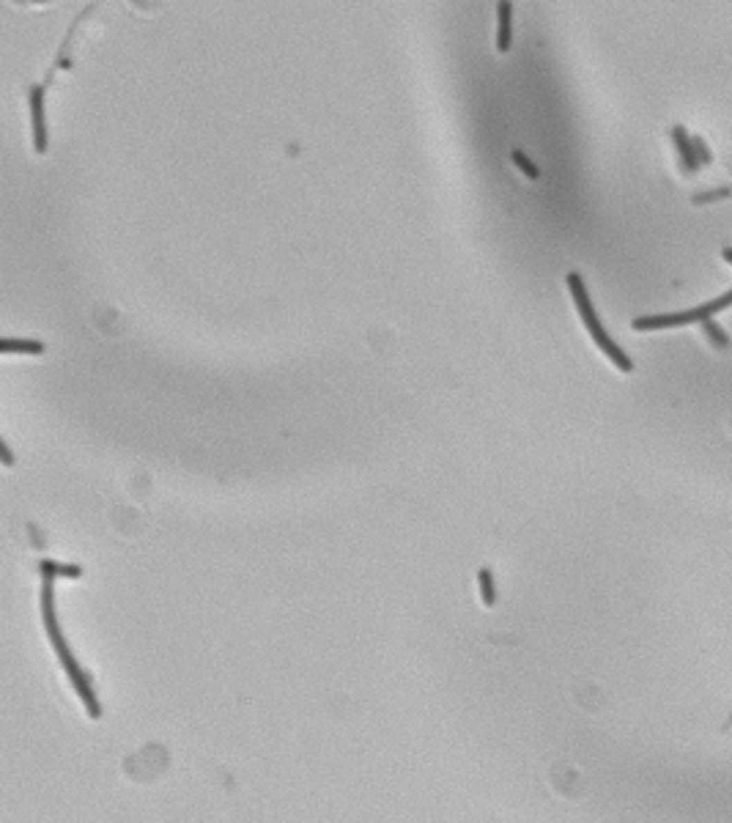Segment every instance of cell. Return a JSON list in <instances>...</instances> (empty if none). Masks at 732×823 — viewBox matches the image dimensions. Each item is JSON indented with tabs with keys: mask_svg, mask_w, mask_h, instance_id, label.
I'll return each mask as SVG.
<instances>
[{
	"mask_svg": "<svg viewBox=\"0 0 732 823\" xmlns=\"http://www.w3.org/2000/svg\"><path fill=\"white\" fill-rule=\"evenodd\" d=\"M568 289H571V297H574V302H576V310H579V316H582V321H585L587 332L592 335V341L598 343V349L620 368V371H631L634 368V363L628 360V354L609 338V332L601 327V321H598V313H595V307H592V300H589V294H587L585 289V280H582V275L579 272H568Z\"/></svg>",
	"mask_w": 732,
	"mask_h": 823,
	"instance_id": "cell-1",
	"label": "cell"
},
{
	"mask_svg": "<svg viewBox=\"0 0 732 823\" xmlns=\"http://www.w3.org/2000/svg\"><path fill=\"white\" fill-rule=\"evenodd\" d=\"M732 305V289L713 302H705V305H697L691 310H680V313H661V316H642V318H634V329L637 332H648V329H664V327H683V324H694V321H708L713 313L724 310Z\"/></svg>",
	"mask_w": 732,
	"mask_h": 823,
	"instance_id": "cell-2",
	"label": "cell"
},
{
	"mask_svg": "<svg viewBox=\"0 0 732 823\" xmlns=\"http://www.w3.org/2000/svg\"><path fill=\"white\" fill-rule=\"evenodd\" d=\"M53 648H55V653H58V659H61L64 670H66L69 680H72L77 697L82 700V705H85L88 716H91V719H99V716H102V705H99V700H96V694H93V689H91V680H88L85 670H82V667L74 662V656H72V651H69V645H66V640H58V642H53Z\"/></svg>",
	"mask_w": 732,
	"mask_h": 823,
	"instance_id": "cell-3",
	"label": "cell"
},
{
	"mask_svg": "<svg viewBox=\"0 0 732 823\" xmlns=\"http://www.w3.org/2000/svg\"><path fill=\"white\" fill-rule=\"evenodd\" d=\"M28 102H30V124H33V143L36 151L44 154L47 151V124H44V88L33 85L28 91Z\"/></svg>",
	"mask_w": 732,
	"mask_h": 823,
	"instance_id": "cell-4",
	"label": "cell"
},
{
	"mask_svg": "<svg viewBox=\"0 0 732 823\" xmlns=\"http://www.w3.org/2000/svg\"><path fill=\"white\" fill-rule=\"evenodd\" d=\"M511 17H513V6L508 0H500L497 3V50L500 53H508L511 50Z\"/></svg>",
	"mask_w": 732,
	"mask_h": 823,
	"instance_id": "cell-5",
	"label": "cell"
},
{
	"mask_svg": "<svg viewBox=\"0 0 732 823\" xmlns=\"http://www.w3.org/2000/svg\"><path fill=\"white\" fill-rule=\"evenodd\" d=\"M672 141H675V146H677V151H680V159H683V168L688 170V173H694L697 168H699V159H697V151H694V143H691V138H688V132H686V127H675L672 129Z\"/></svg>",
	"mask_w": 732,
	"mask_h": 823,
	"instance_id": "cell-6",
	"label": "cell"
},
{
	"mask_svg": "<svg viewBox=\"0 0 732 823\" xmlns=\"http://www.w3.org/2000/svg\"><path fill=\"white\" fill-rule=\"evenodd\" d=\"M39 571H42V577H50V579H55V577H69V579L82 577L80 566H64V563H55V560H42Z\"/></svg>",
	"mask_w": 732,
	"mask_h": 823,
	"instance_id": "cell-7",
	"label": "cell"
},
{
	"mask_svg": "<svg viewBox=\"0 0 732 823\" xmlns=\"http://www.w3.org/2000/svg\"><path fill=\"white\" fill-rule=\"evenodd\" d=\"M0 352H3V354H14V352H19V354H42V352H44V343H39V341H14V338H6V341H0Z\"/></svg>",
	"mask_w": 732,
	"mask_h": 823,
	"instance_id": "cell-8",
	"label": "cell"
},
{
	"mask_svg": "<svg viewBox=\"0 0 732 823\" xmlns=\"http://www.w3.org/2000/svg\"><path fill=\"white\" fill-rule=\"evenodd\" d=\"M477 582H480V596H483V604H486V606H494V604H497L494 574H491L488 568H480V574H477Z\"/></svg>",
	"mask_w": 732,
	"mask_h": 823,
	"instance_id": "cell-9",
	"label": "cell"
},
{
	"mask_svg": "<svg viewBox=\"0 0 732 823\" xmlns=\"http://www.w3.org/2000/svg\"><path fill=\"white\" fill-rule=\"evenodd\" d=\"M702 329H705V335H708V341L713 343V346H719V349H724L727 343H730V338H727V332L713 321V318H708V321H702Z\"/></svg>",
	"mask_w": 732,
	"mask_h": 823,
	"instance_id": "cell-10",
	"label": "cell"
},
{
	"mask_svg": "<svg viewBox=\"0 0 732 823\" xmlns=\"http://www.w3.org/2000/svg\"><path fill=\"white\" fill-rule=\"evenodd\" d=\"M511 159L515 162V165H518V170H521V173H527V179H538V176H540L538 165H535V162H532V159H529L524 151H513Z\"/></svg>",
	"mask_w": 732,
	"mask_h": 823,
	"instance_id": "cell-11",
	"label": "cell"
},
{
	"mask_svg": "<svg viewBox=\"0 0 732 823\" xmlns=\"http://www.w3.org/2000/svg\"><path fill=\"white\" fill-rule=\"evenodd\" d=\"M730 195V187H722V190H711V192H699V195H694V204L697 206H702V204H713V201H722V198H727Z\"/></svg>",
	"mask_w": 732,
	"mask_h": 823,
	"instance_id": "cell-12",
	"label": "cell"
},
{
	"mask_svg": "<svg viewBox=\"0 0 732 823\" xmlns=\"http://www.w3.org/2000/svg\"><path fill=\"white\" fill-rule=\"evenodd\" d=\"M691 143H694V151H697V159H699V165H711V162H713V154H711V149L705 146V141H702V138H691Z\"/></svg>",
	"mask_w": 732,
	"mask_h": 823,
	"instance_id": "cell-13",
	"label": "cell"
},
{
	"mask_svg": "<svg viewBox=\"0 0 732 823\" xmlns=\"http://www.w3.org/2000/svg\"><path fill=\"white\" fill-rule=\"evenodd\" d=\"M0 458H3V464H6V467H11V464H14V455H11V448L6 445V440H0Z\"/></svg>",
	"mask_w": 732,
	"mask_h": 823,
	"instance_id": "cell-14",
	"label": "cell"
},
{
	"mask_svg": "<svg viewBox=\"0 0 732 823\" xmlns=\"http://www.w3.org/2000/svg\"><path fill=\"white\" fill-rule=\"evenodd\" d=\"M722 255H724V261H727V264H732V247H724V250H722Z\"/></svg>",
	"mask_w": 732,
	"mask_h": 823,
	"instance_id": "cell-15",
	"label": "cell"
}]
</instances>
